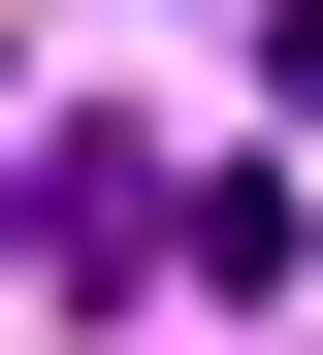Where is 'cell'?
<instances>
[{
	"mask_svg": "<svg viewBox=\"0 0 323 355\" xmlns=\"http://www.w3.org/2000/svg\"><path fill=\"white\" fill-rule=\"evenodd\" d=\"M0 226H33L65 291H129V259H162V162H129V130H33V194H0Z\"/></svg>",
	"mask_w": 323,
	"mask_h": 355,
	"instance_id": "cell-1",
	"label": "cell"
},
{
	"mask_svg": "<svg viewBox=\"0 0 323 355\" xmlns=\"http://www.w3.org/2000/svg\"><path fill=\"white\" fill-rule=\"evenodd\" d=\"M291 65H323V0H291Z\"/></svg>",
	"mask_w": 323,
	"mask_h": 355,
	"instance_id": "cell-2",
	"label": "cell"
}]
</instances>
